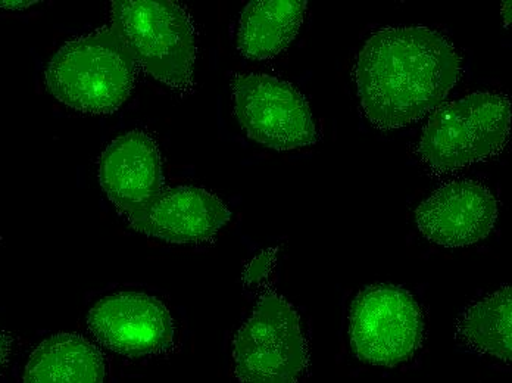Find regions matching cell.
Masks as SVG:
<instances>
[{"mask_svg":"<svg viewBox=\"0 0 512 383\" xmlns=\"http://www.w3.org/2000/svg\"><path fill=\"white\" fill-rule=\"evenodd\" d=\"M354 76L367 120L377 129H401L445 104L460 80L461 58L432 28H383L365 42Z\"/></svg>","mask_w":512,"mask_h":383,"instance_id":"obj_1","label":"cell"},{"mask_svg":"<svg viewBox=\"0 0 512 383\" xmlns=\"http://www.w3.org/2000/svg\"><path fill=\"white\" fill-rule=\"evenodd\" d=\"M136 62L114 27H105L62 46L46 68L49 92L84 114H112L133 90Z\"/></svg>","mask_w":512,"mask_h":383,"instance_id":"obj_2","label":"cell"},{"mask_svg":"<svg viewBox=\"0 0 512 383\" xmlns=\"http://www.w3.org/2000/svg\"><path fill=\"white\" fill-rule=\"evenodd\" d=\"M112 27L134 62L158 82L177 92H190L196 59L192 17L171 0H115Z\"/></svg>","mask_w":512,"mask_h":383,"instance_id":"obj_3","label":"cell"},{"mask_svg":"<svg viewBox=\"0 0 512 383\" xmlns=\"http://www.w3.org/2000/svg\"><path fill=\"white\" fill-rule=\"evenodd\" d=\"M511 104L501 93L476 92L436 108L417 152L437 174L454 173L504 151L510 139Z\"/></svg>","mask_w":512,"mask_h":383,"instance_id":"obj_4","label":"cell"},{"mask_svg":"<svg viewBox=\"0 0 512 383\" xmlns=\"http://www.w3.org/2000/svg\"><path fill=\"white\" fill-rule=\"evenodd\" d=\"M234 375L240 383H299L309 351L298 311L277 292L256 302L233 341Z\"/></svg>","mask_w":512,"mask_h":383,"instance_id":"obj_5","label":"cell"},{"mask_svg":"<svg viewBox=\"0 0 512 383\" xmlns=\"http://www.w3.org/2000/svg\"><path fill=\"white\" fill-rule=\"evenodd\" d=\"M349 335L359 360L373 366H399L423 344V311L401 286H368L352 304Z\"/></svg>","mask_w":512,"mask_h":383,"instance_id":"obj_6","label":"cell"},{"mask_svg":"<svg viewBox=\"0 0 512 383\" xmlns=\"http://www.w3.org/2000/svg\"><path fill=\"white\" fill-rule=\"evenodd\" d=\"M233 101L246 135L267 148L292 151L318 140L307 98L292 83L267 74H239L233 79Z\"/></svg>","mask_w":512,"mask_h":383,"instance_id":"obj_7","label":"cell"},{"mask_svg":"<svg viewBox=\"0 0 512 383\" xmlns=\"http://www.w3.org/2000/svg\"><path fill=\"white\" fill-rule=\"evenodd\" d=\"M89 329L109 350L121 356H155L170 350L176 328L164 302L151 295L121 292L90 310Z\"/></svg>","mask_w":512,"mask_h":383,"instance_id":"obj_8","label":"cell"},{"mask_svg":"<svg viewBox=\"0 0 512 383\" xmlns=\"http://www.w3.org/2000/svg\"><path fill=\"white\" fill-rule=\"evenodd\" d=\"M99 180L109 201L136 229L165 191L155 140L142 132L112 140L99 161Z\"/></svg>","mask_w":512,"mask_h":383,"instance_id":"obj_9","label":"cell"},{"mask_svg":"<svg viewBox=\"0 0 512 383\" xmlns=\"http://www.w3.org/2000/svg\"><path fill=\"white\" fill-rule=\"evenodd\" d=\"M498 201L473 180L446 183L415 211L418 230L433 244L461 248L485 239L498 219Z\"/></svg>","mask_w":512,"mask_h":383,"instance_id":"obj_10","label":"cell"},{"mask_svg":"<svg viewBox=\"0 0 512 383\" xmlns=\"http://www.w3.org/2000/svg\"><path fill=\"white\" fill-rule=\"evenodd\" d=\"M230 217L229 208L214 193L177 186L165 189L136 230L170 244H201L211 241Z\"/></svg>","mask_w":512,"mask_h":383,"instance_id":"obj_11","label":"cell"},{"mask_svg":"<svg viewBox=\"0 0 512 383\" xmlns=\"http://www.w3.org/2000/svg\"><path fill=\"white\" fill-rule=\"evenodd\" d=\"M308 3L304 0H254L240 15L237 49L254 61L282 54L304 24Z\"/></svg>","mask_w":512,"mask_h":383,"instance_id":"obj_12","label":"cell"},{"mask_svg":"<svg viewBox=\"0 0 512 383\" xmlns=\"http://www.w3.org/2000/svg\"><path fill=\"white\" fill-rule=\"evenodd\" d=\"M105 361L95 345L74 333L43 341L28 358L23 383H103Z\"/></svg>","mask_w":512,"mask_h":383,"instance_id":"obj_13","label":"cell"},{"mask_svg":"<svg viewBox=\"0 0 512 383\" xmlns=\"http://www.w3.org/2000/svg\"><path fill=\"white\" fill-rule=\"evenodd\" d=\"M511 307L510 286L471 304L457 322L461 344L474 353L511 363Z\"/></svg>","mask_w":512,"mask_h":383,"instance_id":"obj_14","label":"cell"},{"mask_svg":"<svg viewBox=\"0 0 512 383\" xmlns=\"http://www.w3.org/2000/svg\"><path fill=\"white\" fill-rule=\"evenodd\" d=\"M276 249H268L254 258L245 272V283L248 286L259 285L267 279L276 264Z\"/></svg>","mask_w":512,"mask_h":383,"instance_id":"obj_15","label":"cell"},{"mask_svg":"<svg viewBox=\"0 0 512 383\" xmlns=\"http://www.w3.org/2000/svg\"><path fill=\"white\" fill-rule=\"evenodd\" d=\"M36 0H2L0 8L11 9V11H23V9L30 8L36 5Z\"/></svg>","mask_w":512,"mask_h":383,"instance_id":"obj_16","label":"cell"},{"mask_svg":"<svg viewBox=\"0 0 512 383\" xmlns=\"http://www.w3.org/2000/svg\"><path fill=\"white\" fill-rule=\"evenodd\" d=\"M9 353H11V339L5 332L0 330V370L8 361Z\"/></svg>","mask_w":512,"mask_h":383,"instance_id":"obj_17","label":"cell"},{"mask_svg":"<svg viewBox=\"0 0 512 383\" xmlns=\"http://www.w3.org/2000/svg\"><path fill=\"white\" fill-rule=\"evenodd\" d=\"M502 20H504V27H510L511 23V2H504L502 6Z\"/></svg>","mask_w":512,"mask_h":383,"instance_id":"obj_18","label":"cell"}]
</instances>
